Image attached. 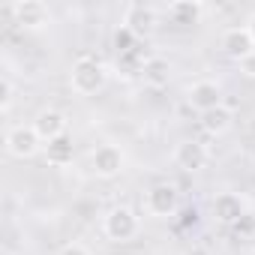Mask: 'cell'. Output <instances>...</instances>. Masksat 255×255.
I'll use <instances>...</instances> for the list:
<instances>
[{
    "mask_svg": "<svg viewBox=\"0 0 255 255\" xmlns=\"http://www.w3.org/2000/svg\"><path fill=\"white\" fill-rule=\"evenodd\" d=\"M108 81V69L102 60L96 57H78L69 69V87L78 93V96H93L105 87Z\"/></svg>",
    "mask_w": 255,
    "mask_h": 255,
    "instance_id": "cell-1",
    "label": "cell"
},
{
    "mask_svg": "<svg viewBox=\"0 0 255 255\" xmlns=\"http://www.w3.org/2000/svg\"><path fill=\"white\" fill-rule=\"evenodd\" d=\"M102 231H105V237L114 240V243H129V240L138 237V231H141V219H138V213H135L132 207L117 204V207H111V210L105 213V219H102Z\"/></svg>",
    "mask_w": 255,
    "mask_h": 255,
    "instance_id": "cell-2",
    "label": "cell"
},
{
    "mask_svg": "<svg viewBox=\"0 0 255 255\" xmlns=\"http://www.w3.org/2000/svg\"><path fill=\"white\" fill-rule=\"evenodd\" d=\"M180 207V192L174 183H153L144 195V213L153 219H168Z\"/></svg>",
    "mask_w": 255,
    "mask_h": 255,
    "instance_id": "cell-3",
    "label": "cell"
},
{
    "mask_svg": "<svg viewBox=\"0 0 255 255\" xmlns=\"http://www.w3.org/2000/svg\"><path fill=\"white\" fill-rule=\"evenodd\" d=\"M42 138H39V132L33 129V126H12V129L6 132V150H9V156H15V159H33L39 150H42Z\"/></svg>",
    "mask_w": 255,
    "mask_h": 255,
    "instance_id": "cell-4",
    "label": "cell"
},
{
    "mask_svg": "<svg viewBox=\"0 0 255 255\" xmlns=\"http://www.w3.org/2000/svg\"><path fill=\"white\" fill-rule=\"evenodd\" d=\"M123 162H126V156H123V150H120L117 144H99V147L90 153V168H93V174L102 177V180L117 177V174L123 171Z\"/></svg>",
    "mask_w": 255,
    "mask_h": 255,
    "instance_id": "cell-5",
    "label": "cell"
},
{
    "mask_svg": "<svg viewBox=\"0 0 255 255\" xmlns=\"http://www.w3.org/2000/svg\"><path fill=\"white\" fill-rule=\"evenodd\" d=\"M186 102L198 111V114H207L213 108H222V87L210 78H201L195 81L189 90H186Z\"/></svg>",
    "mask_w": 255,
    "mask_h": 255,
    "instance_id": "cell-6",
    "label": "cell"
},
{
    "mask_svg": "<svg viewBox=\"0 0 255 255\" xmlns=\"http://www.w3.org/2000/svg\"><path fill=\"white\" fill-rule=\"evenodd\" d=\"M15 15V24L24 27V30H42L51 24V12L45 3H39V0H21V3H15L9 9Z\"/></svg>",
    "mask_w": 255,
    "mask_h": 255,
    "instance_id": "cell-7",
    "label": "cell"
},
{
    "mask_svg": "<svg viewBox=\"0 0 255 255\" xmlns=\"http://www.w3.org/2000/svg\"><path fill=\"white\" fill-rule=\"evenodd\" d=\"M156 24H159V18H156V9H153V6L129 3V6H126V12H123V27L129 30L135 39H141V36L153 33V27H156Z\"/></svg>",
    "mask_w": 255,
    "mask_h": 255,
    "instance_id": "cell-8",
    "label": "cell"
},
{
    "mask_svg": "<svg viewBox=\"0 0 255 255\" xmlns=\"http://www.w3.org/2000/svg\"><path fill=\"white\" fill-rule=\"evenodd\" d=\"M207 159H210L207 147H204L201 141H195V138H186V141H180V144L174 147V165H177L180 171L195 174V171H201V168L207 165Z\"/></svg>",
    "mask_w": 255,
    "mask_h": 255,
    "instance_id": "cell-9",
    "label": "cell"
},
{
    "mask_svg": "<svg viewBox=\"0 0 255 255\" xmlns=\"http://www.w3.org/2000/svg\"><path fill=\"white\" fill-rule=\"evenodd\" d=\"M30 126L39 132V138L48 144V141L66 135V114L57 111V108H42V111H36V117H33Z\"/></svg>",
    "mask_w": 255,
    "mask_h": 255,
    "instance_id": "cell-10",
    "label": "cell"
},
{
    "mask_svg": "<svg viewBox=\"0 0 255 255\" xmlns=\"http://www.w3.org/2000/svg\"><path fill=\"white\" fill-rule=\"evenodd\" d=\"M213 216H216V222L234 228V225L246 216V204H243V198L234 195V192H219V195L213 198Z\"/></svg>",
    "mask_w": 255,
    "mask_h": 255,
    "instance_id": "cell-11",
    "label": "cell"
},
{
    "mask_svg": "<svg viewBox=\"0 0 255 255\" xmlns=\"http://www.w3.org/2000/svg\"><path fill=\"white\" fill-rule=\"evenodd\" d=\"M222 51L231 57V60H246L249 54H255V42H252V36H249V30L246 27H228L225 33H222Z\"/></svg>",
    "mask_w": 255,
    "mask_h": 255,
    "instance_id": "cell-12",
    "label": "cell"
},
{
    "mask_svg": "<svg viewBox=\"0 0 255 255\" xmlns=\"http://www.w3.org/2000/svg\"><path fill=\"white\" fill-rule=\"evenodd\" d=\"M141 78H144V84L147 87H168V81H171V63L165 60V57H147L144 60V66H141Z\"/></svg>",
    "mask_w": 255,
    "mask_h": 255,
    "instance_id": "cell-13",
    "label": "cell"
},
{
    "mask_svg": "<svg viewBox=\"0 0 255 255\" xmlns=\"http://www.w3.org/2000/svg\"><path fill=\"white\" fill-rule=\"evenodd\" d=\"M168 15L174 24H198L204 15V3H198V0H177V3L168 6Z\"/></svg>",
    "mask_w": 255,
    "mask_h": 255,
    "instance_id": "cell-14",
    "label": "cell"
},
{
    "mask_svg": "<svg viewBox=\"0 0 255 255\" xmlns=\"http://www.w3.org/2000/svg\"><path fill=\"white\" fill-rule=\"evenodd\" d=\"M231 123H234V117H231V111L225 105L201 114V126H204V132H210V135H225L231 129Z\"/></svg>",
    "mask_w": 255,
    "mask_h": 255,
    "instance_id": "cell-15",
    "label": "cell"
},
{
    "mask_svg": "<svg viewBox=\"0 0 255 255\" xmlns=\"http://www.w3.org/2000/svg\"><path fill=\"white\" fill-rule=\"evenodd\" d=\"M45 156H48V162H51V165H69V162H72V156H75L72 138H69V135H63V138L48 141V144H45Z\"/></svg>",
    "mask_w": 255,
    "mask_h": 255,
    "instance_id": "cell-16",
    "label": "cell"
},
{
    "mask_svg": "<svg viewBox=\"0 0 255 255\" xmlns=\"http://www.w3.org/2000/svg\"><path fill=\"white\" fill-rule=\"evenodd\" d=\"M12 102H15V84L9 75H3L0 78V111H9Z\"/></svg>",
    "mask_w": 255,
    "mask_h": 255,
    "instance_id": "cell-17",
    "label": "cell"
},
{
    "mask_svg": "<svg viewBox=\"0 0 255 255\" xmlns=\"http://www.w3.org/2000/svg\"><path fill=\"white\" fill-rule=\"evenodd\" d=\"M138 39L129 33V30H126V27H120L117 33H114V48H117V54H126V51H132V48H138L135 45Z\"/></svg>",
    "mask_w": 255,
    "mask_h": 255,
    "instance_id": "cell-18",
    "label": "cell"
},
{
    "mask_svg": "<svg viewBox=\"0 0 255 255\" xmlns=\"http://www.w3.org/2000/svg\"><path fill=\"white\" fill-rule=\"evenodd\" d=\"M234 231H237L240 237H243V234H249V231H255V216H249V213H246V216L234 225Z\"/></svg>",
    "mask_w": 255,
    "mask_h": 255,
    "instance_id": "cell-19",
    "label": "cell"
},
{
    "mask_svg": "<svg viewBox=\"0 0 255 255\" xmlns=\"http://www.w3.org/2000/svg\"><path fill=\"white\" fill-rule=\"evenodd\" d=\"M57 255H90L81 243H66V246H60L57 249Z\"/></svg>",
    "mask_w": 255,
    "mask_h": 255,
    "instance_id": "cell-20",
    "label": "cell"
},
{
    "mask_svg": "<svg viewBox=\"0 0 255 255\" xmlns=\"http://www.w3.org/2000/svg\"><path fill=\"white\" fill-rule=\"evenodd\" d=\"M240 72L249 75V78H255V54H249L246 60H240Z\"/></svg>",
    "mask_w": 255,
    "mask_h": 255,
    "instance_id": "cell-21",
    "label": "cell"
},
{
    "mask_svg": "<svg viewBox=\"0 0 255 255\" xmlns=\"http://www.w3.org/2000/svg\"><path fill=\"white\" fill-rule=\"evenodd\" d=\"M183 255H213V252H210L207 246H189V249H186Z\"/></svg>",
    "mask_w": 255,
    "mask_h": 255,
    "instance_id": "cell-22",
    "label": "cell"
},
{
    "mask_svg": "<svg viewBox=\"0 0 255 255\" xmlns=\"http://www.w3.org/2000/svg\"><path fill=\"white\" fill-rule=\"evenodd\" d=\"M246 30H249V36H252V42H255V12L249 15V21H246Z\"/></svg>",
    "mask_w": 255,
    "mask_h": 255,
    "instance_id": "cell-23",
    "label": "cell"
},
{
    "mask_svg": "<svg viewBox=\"0 0 255 255\" xmlns=\"http://www.w3.org/2000/svg\"><path fill=\"white\" fill-rule=\"evenodd\" d=\"M6 255H12V252H6Z\"/></svg>",
    "mask_w": 255,
    "mask_h": 255,
    "instance_id": "cell-24",
    "label": "cell"
}]
</instances>
